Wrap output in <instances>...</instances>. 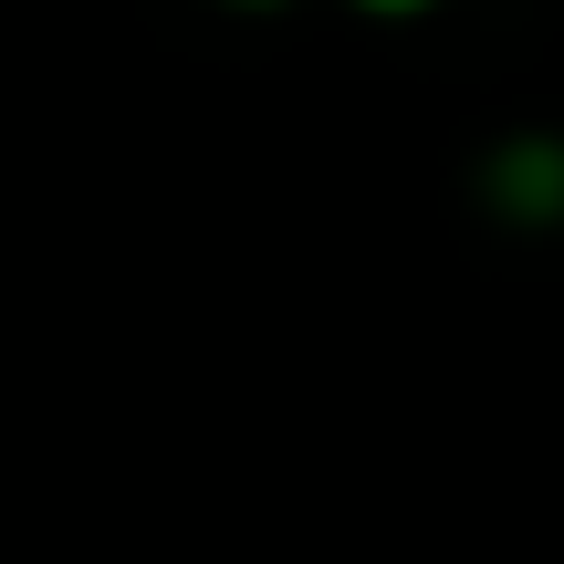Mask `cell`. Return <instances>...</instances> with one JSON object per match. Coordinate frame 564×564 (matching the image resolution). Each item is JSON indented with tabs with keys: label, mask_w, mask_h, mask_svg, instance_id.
I'll return each instance as SVG.
<instances>
[{
	"label": "cell",
	"mask_w": 564,
	"mask_h": 564,
	"mask_svg": "<svg viewBox=\"0 0 564 564\" xmlns=\"http://www.w3.org/2000/svg\"><path fill=\"white\" fill-rule=\"evenodd\" d=\"M387 11H398V0H387Z\"/></svg>",
	"instance_id": "cell-1"
}]
</instances>
